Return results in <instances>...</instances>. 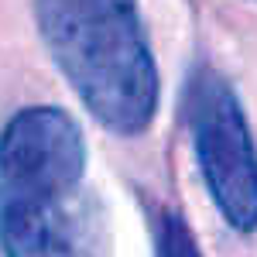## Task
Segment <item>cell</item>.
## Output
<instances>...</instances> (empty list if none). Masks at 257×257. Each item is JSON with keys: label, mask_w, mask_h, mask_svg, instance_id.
Here are the masks:
<instances>
[{"label": "cell", "mask_w": 257, "mask_h": 257, "mask_svg": "<svg viewBox=\"0 0 257 257\" xmlns=\"http://www.w3.org/2000/svg\"><path fill=\"white\" fill-rule=\"evenodd\" d=\"M86 141L55 106L0 131V257H106L96 202L82 192Z\"/></svg>", "instance_id": "1"}, {"label": "cell", "mask_w": 257, "mask_h": 257, "mask_svg": "<svg viewBox=\"0 0 257 257\" xmlns=\"http://www.w3.org/2000/svg\"><path fill=\"white\" fill-rule=\"evenodd\" d=\"M41 38L82 106L113 134H141L158 110V69L138 0H35Z\"/></svg>", "instance_id": "2"}, {"label": "cell", "mask_w": 257, "mask_h": 257, "mask_svg": "<svg viewBox=\"0 0 257 257\" xmlns=\"http://www.w3.org/2000/svg\"><path fill=\"white\" fill-rule=\"evenodd\" d=\"M196 161L219 216L237 233L257 230V148L226 79L202 72L192 89Z\"/></svg>", "instance_id": "3"}, {"label": "cell", "mask_w": 257, "mask_h": 257, "mask_svg": "<svg viewBox=\"0 0 257 257\" xmlns=\"http://www.w3.org/2000/svg\"><path fill=\"white\" fill-rule=\"evenodd\" d=\"M155 254L158 257H202L192 230L178 216H161L158 223V240H155Z\"/></svg>", "instance_id": "4"}]
</instances>
